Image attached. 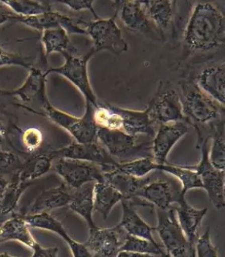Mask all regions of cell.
Returning <instances> with one entry per match:
<instances>
[{"label": "cell", "instance_id": "38", "mask_svg": "<svg viewBox=\"0 0 225 257\" xmlns=\"http://www.w3.org/2000/svg\"><path fill=\"white\" fill-rule=\"evenodd\" d=\"M5 66H20L29 70L34 65L31 57L8 52L0 47V68Z\"/></svg>", "mask_w": 225, "mask_h": 257}, {"label": "cell", "instance_id": "43", "mask_svg": "<svg viewBox=\"0 0 225 257\" xmlns=\"http://www.w3.org/2000/svg\"><path fill=\"white\" fill-rule=\"evenodd\" d=\"M9 181L10 180H8L6 178L0 176V206H1L4 195H5L8 184H9Z\"/></svg>", "mask_w": 225, "mask_h": 257}, {"label": "cell", "instance_id": "4", "mask_svg": "<svg viewBox=\"0 0 225 257\" xmlns=\"http://www.w3.org/2000/svg\"><path fill=\"white\" fill-rule=\"evenodd\" d=\"M115 15L108 19L99 18L89 23H84V30L92 42V50L95 53L107 51L115 56H120L128 51L127 41L124 40L123 32L117 24L116 18L119 16V7L116 2Z\"/></svg>", "mask_w": 225, "mask_h": 257}, {"label": "cell", "instance_id": "41", "mask_svg": "<svg viewBox=\"0 0 225 257\" xmlns=\"http://www.w3.org/2000/svg\"><path fill=\"white\" fill-rule=\"evenodd\" d=\"M59 4H62L64 6H66L68 9L73 11V12H83V11H88L92 13L94 17V20H97L100 18L98 15L96 14L93 8V1H60L56 2Z\"/></svg>", "mask_w": 225, "mask_h": 257}, {"label": "cell", "instance_id": "40", "mask_svg": "<svg viewBox=\"0 0 225 257\" xmlns=\"http://www.w3.org/2000/svg\"><path fill=\"white\" fill-rule=\"evenodd\" d=\"M22 163V161L15 153L0 148V172L13 170L16 171Z\"/></svg>", "mask_w": 225, "mask_h": 257}, {"label": "cell", "instance_id": "24", "mask_svg": "<svg viewBox=\"0 0 225 257\" xmlns=\"http://www.w3.org/2000/svg\"><path fill=\"white\" fill-rule=\"evenodd\" d=\"M177 219L181 228L187 237L190 247L195 254V243L196 240L197 230L200 226L203 217L207 214V209H195L187 203L186 199L181 201L178 206L174 207Z\"/></svg>", "mask_w": 225, "mask_h": 257}, {"label": "cell", "instance_id": "36", "mask_svg": "<svg viewBox=\"0 0 225 257\" xmlns=\"http://www.w3.org/2000/svg\"><path fill=\"white\" fill-rule=\"evenodd\" d=\"M155 165L156 163L153 160L152 158L144 157L140 159L119 163L117 164V167L121 171L136 178H143L156 171Z\"/></svg>", "mask_w": 225, "mask_h": 257}, {"label": "cell", "instance_id": "15", "mask_svg": "<svg viewBox=\"0 0 225 257\" xmlns=\"http://www.w3.org/2000/svg\"><path fill=\"white\" fill-rule=\"evenodd\" d=\"M116 4L125 28L151 40L162 41L159 32L149 20L140 1H117Z\"/></svg>", "mask_w": 225, "mask_h": 257}, {"label": "cell", "instance_id": "28", "mask_svg": "<svg viewBox=\"0 0 225 257\" xmlns=\"http://www.w3.org/2000/svg\"><path fill=\"white\" fill-rule=\"evenodd\" d=\"M52 159L48 153H36L23 162L15 175L24 183L32 184L33 181L39 179L52 170Z\"/></svg>", "mask_w": 225, "mask_h": 257}, {"label": "cell", "instance_id": "32", "mask_svg": "<svg viewBox=\"0 0 225 257\" xmlns=\"http://www.w3.org/2000/svg\"><path fill=\"white\" fill-rule=\"evenodd\" d=\"M210 126L211 127V151H209V160L213 167L224 171L225 168V139H224V120L215 121Z\"/></svg>", "mask_w": 225, "mask_h": 257}, {"label": "cell", "instance_id": "18", "mask_svg": "<svg viewBox=\"0 0 225 257\" xmlns=\"http://www.w3.org/2000/svg\"><path fill=\"white\" fill-rule=\"evenodd\" d=\"M47 76L45 71L33 66L28 70V75L24 84L13 90L0 89V94L4 96H16L24 103L37 101L42 106L47 100Z\"/></svg>", "mask_w": 225, "mask_h": 257}, {"label": "cell", "instance_id": "2", "mask_svg": "<svg viewBox=\"0 0 225 257\" xmlns=\"http://www.w3.org/2000/svg\"><path fill=\"white\" fill-rule=\"evenodd\" d=\"M180 100L185 121L194 128L205 124L211 125L223 119L224 106L207 96L197 86L194 80H185L179 82Z\"/></svg>", "mask_w": 225, "mask_h": 257}, {"label": "cell", "instance_id": "26", "mask_svg": "<svg viewBox=\"0 0 225 257\" xmlns=\"http://www.w3.org/2000/svg\"><path fill=\"white\" fill-rule=\"evenodd\" d=\"M103 178L104 182L123 194L126 199H128L136 196L137 192L151 180V176L148 175L143 178H136L121 171L116 166L110 171L103 173Z\"/></svg>", "mask_w": 225, "mask_h": 257}, {"label": "cell", "instance_id": "7", "mask_svg": "<svg viewBox=\"0 0 225 257\" xmlns=\"http://www.w3.org/2000/svg\"><path fill=\"white\" fill-rule=\"evenodd\" d=\"M96 54L91 48L86 54L82 56H76V54H64V64L58 68H49L45 71V75L58 74L64 76V78L69 80L76 87L80 93L83 95L85 103L92 104L96 107L98 102L96 96L91 87L90 81L88 78V63L92 56Z\"/></svg>", "mask_w": 225, "mask_h": 257}, {"label": "cell", "instance_id": "30", "mask_svg": "<svg viewBox=\"0 0 225 257\" xmlns=\"http://www.w3.org/2000/svg\"><path fill=\"white\" fill-rule=\"evenodd\" d=\"M126 199L116 189L106 182H97L93 187V202L94 211L100 213L103 219L106 220L112 209L117 203Z\"/></svg>", "mask_w": 225, "mask_h": 257}, {"label": "cell", "instance_id": "20", "mask_svg": "<svg viewBox=\"0 0 225 257\" xmlns=\"http://www.w3.org/2000/svg\"><path fill=\"white\" fill-rule=\"evenodd\" d=\"M193 80L207 96L224 106L225 65L223 61L205 68Z\"/></svg>", "mask_w": 225, "mask_h": 257}, {"label": "cell", "instance_id": "23", "mask_svg": "<svg viewBox=\"0 0 225 257\" xmlns=\"http://www.w3.org/2000/svg\"><path fill=\"white\" fill-rule=\"evenodd\" d=\"M176 3L167 0L140 1L143 10L159 32L162 40L165 39V33L172 26Z\"/></svg>", "mask_w": 225, "mask_h": 257}, {"label": "cell", "instance_id": "6", "mask_svg": "<svg viewBox=\"0 0 225 257\" xmlns=\"http://www.w3.org/2000/svg\"><path fill=\"white\" fill-rule=\"evenodd\" d=\"M96 139L115 159L130 161L131 158H152L151 143L138 144L137 137L131 136L120 130L97 128Z\"/></svg>", "mask_w": 225, "mask_h": 257}, {"label": "cell", "instance_id": "5", "mask_svg": "<svg viewBox=\"0 0 225 257\" xmlns=\"http://www.w3.org/2000/svg\"><path fill=\"white\" fill-rule=\"evenodd\" d=\"M197 131L198 142L197 147L200 149L201 159L195 166H189L196 171L203 185V189L207 191L209 200L217 209L224 207V171H220L213 167L209 160L208 142L210 138L204 137L199 131Z\"/></svg>", "mask_w": 225, "mask_h": 257}, {"label": "cell", "instance_id": "10", "mask_svg": "<svg viewBox=\"0 0 225 257\" xmlns=\"http://www.w3.org/2000/svg\"><path fill=\"white\" fill-rule=\"evenodd\" d=\"M147 109L157 127L167 123L185 121L179 93L171 84L164 85L160 83Z\"/></svg>", "mask_w": 225, "mask_h": 257}, {"label": "cell", "instance_id": "35", "mask_svg": "<svg viewBox=\"0 0 225 257\" xmlns=\"http://www.w3.org/2000/svg\"><path fill=\"white\" fill-rule=\"evenodd\" d=\"M19 17H32L52 11V4L48 1H0Z\"/></svg>", "mask_w": 225, "mask_h": 257}, {"label": "cell", "instance_id": "19", "mask_svg": "<svg viewBox=\"0 0 225 257\" xmlns=\"http://www.w3.org/2000/svg\"><path fill=\"white\" fill-rule=\"evenodd\" d=\"M22 215V214H21ZM31 228L42 229L60 235L68 245L73 256H91L84 243L72 239L68 235L62 223L49 212L23 215Z\"/></svg>", "mask_w": 225, "mask_h": 257}, {"label": "cell", "instance_id": "29", "mask_svg": "<svg viewBox=\"0 0 225 257\" xmlns=\"http://www.w3.org/2000/svg\"><path fill=\"white\" fill-rule=\"evenodd\" d=\"M40 42L44 48V57L52 53L76 54L77 49L71 42L69 34L63 28H55L41 33Z\"/></svg>", "mask_w": 225, "mask_h": 257}, {"label": "cell", "instance_id": "16", "mask_svg": "<svg viewBox=\"0 0 225 257\" xmlns=\"http://www.w3.org/2000/svg\"><path fill=\"white\" fill-rule=\"evenodd\" d=\"M188 132L187 123L185 121L160 124L151 142L152 159L159 165L167 163V157L171 149Z\"/></svg>", "mask_w": 225, "mask_h": 257}, {"label": "cell", "instance_id": "39", "mask_svg": "<svg viewBox=\"0 0 225 257\" xmlns=\"http://www.w3.org/2000/svg\"><path fill=\"white\" fill-rule=\"evenodd\" d=\"M210 233V227H208L203 235L197 237L195 243V256H218V249L211 243Z\"/></svg>", "mask_w": 225, "mask_h": 257}, {"label": "cell", "instance_id": "17", "mask_svg": "<svg viewBox=\"0 0 225 257\" xmlns=\"http://www.w3.org/2000/svg\"><path fill=\"white\" fill-rule=\"evenodd\" d=\"M16 22L24 24L28 28L41 32L55 28H63L70 35H85L84 28L75 22L69 16L61 14L60 12L50 11L43 14L32 17H19Z\"/></svg>", "mask_w": 225, "mask_h": 257}, {"label": "cell", "instance_id": "27", "mask_svg": "<svg viewBox=\"0 0 225 257\" xmlns=\"http://www.w3.org/2000/svg\"><path fill=\"white\" fill-rule=\"evenodd\" d=\"M87 183L79 189H72V198L67 207L86 221L88 228L96 226L92 219V212L94 211L93 202V187L94 183Z\"/></svg>", "mask_w": 225, "mask_h": 257}, {"label": "cell", "instance_id": "8", "mask_svg": "<svg viewBox=\"0 0 225 257\" xmlns=\"http://www.w3.org/2000/svg\"><path fill=\"white\" fill-rule=\"evenodd\" d=\"M157 215L155 231L160 237L167 256H195L178 222L174 207L167 210L157 208Z\"/></svg>", "mask_w": 225, "mask_h": 257}, {"label": "cell", "instance_id": "25", "mask_svg": "<svg viewBox=\"0 0 225 257\" xmlns=\"http://www.w3.org/2000/svg\"><path fill=\"white\" fill-rule=\"evenodd\" d=\"M121 203L123 205V216L120 223L118 224L119 227H122L128 235L156 242L152 235V231H155V227L149 226L139 216L132 202L129 199H124Z\"/></svg>", "mask_w": 225, "mask_h": 257}, {"label": "cell", "instance_id": "34", "mask_svg": "<svg viewBox=\"0 0 225 257\" xmlns=\"http://www.w3.org/2000/svg\"><path fill=\"white\" fill-rule=\"evenodd\" d=\"M120 251L140 253L143 256H153V255L167 256V252L163 245L144 238L134 236L128 234L119 250V251Z\"/></svg>", "mask_w": 225, "mask_h": 257}, {"label": "cell", "instance_id": "37", "mask_svg": "<svg viewBox=\"0 0 225 257\" xmlns=\"http://www.w3.org/2000/svg\"><path fill=\"white\" fill-rule=\"evenodd\" d=\"M20 141L26 152L31 155H34L39 153V150L42 147L44 135L38 128L30 127L22 131Z\"/></svg>", "mask_w": 225, "mask_h": 257}, {"label": "cell", "instance_id": "31", "mask_svg": "<svg viewBox=\"0 0 225 257\" xmlns=\"http://www.w3.org/2000/svg\"><path fill=\"white\" fill-rule=\"evenodd\" d=\"M155 170L156 171L168 173L178 179L182 187V195L183 196L191 189H203L199 175L189 166H175L169 163L159 165L156 163Z\"/></svg>", "mask_w": 225, "mask_h": 257}, {"label": "cell", "instance_id": "21", "mask_svg": "<svg viewBox=\"0 0 225 257\" xmlns=\"http://www.w3.org/2000/svg\"><path fill=\"white\" fill-rule=\"evenodd\" d=\"M115 110L120 117V131L131 136L146 135L154 138L158 127L149 116L147 109L144 111L132 110L115 105Z\"/></svg>", "mask_w": 225, "mask_h": 257}, {"label": "cell", "instance_id": "42", "mask_svg": "<svg viewBox=\"0 0 225 257\" xmlns=\"http://www.w3.org/2000/svg\"><path fill=\"white\" fill-rule=\"evenodd\" d=\"M16 18L17 16L0 4V27L10 21L16 22Z\"/></svg>", "mask_w": 225, "mask_h": 257}, {"label": "cell", "instance_id": "44", "mask_svg": "<svg viewBox=\"0 0 225 257\" xmlns=\"http://www.w3.org/2000/svg\"><path fill=\"white\" fill-rule=\"evenodd\" d=\"M7 131L1 123H0V145L2 144L5 137H6Z\"/></svg>", "mask_w": 225, "mask_h": 257}, {"label": "cell", "instance_id": "3", "mask_svg": "<svg viewBox=\"0 0 225 257\" xmlns=\"http://www.w3.org/2000/svg\"><path fill=\"white\" fill-rule=\"evenodd\" d=\"M41 108L42 112L39 115L46 116L52 122L65 130L76 143H94L97 141V126L93 120L94 106L92 104L85 103V112L80 117L55 108L49 100H47Z\"/></svg>", "mask_w": 225, "mask_h": 257}, {"label": "cell", "instance_id": "14", "mask_svg": "<svg viewBox=\"0 0 225 257\" xmlns=\"http://www.w3.org/2000/svg\"><path fill=\"white\" fill-rule=\"evenodd\" d=\"M172 180L155 179L149 181L137 192L136 196L147 200L157 208L167 210L174 203L185 199L182 195V187Z\"/></svg>", "mask_w": 225, "mask_h": 257}, {"label": "cell", "instance_id": "9", "mask_svg": "<svg viewBox=\"0 0 225 257\" xmlns=\"http://www.w3.org/2000/svg\"><path fill=\"white\" fill-rule=\"evenodd\" d=\"M52 170L64 180L67 187L73 190L87 183L104 181L102 167L86 161L59 158L52 160Z\"/></svg>", "mask_w": 225, "mask_h": 257}, {"label": "cell", "instance_id": "1", "mask_svg": "<svg viewBox=\"0 0 225 257\" xmlns=\"http://www.w3.org/2000/svg\"><path fill=\"white\" fill-rule=\"evenodd\" d=\"M223 12L211 2H197L183 32L184 52L192 54L224 46Z\"/></svg>", "mask_w": 225, "mask_h": 257}, {"label": "cell", "instance_id": "22", "mask_svg": "<svg viewBox=\"0 0 225 257\" xmlns=\"http://www.w3.org/2000/svg\"><path fill=\"white\" fill-rule=\"evenodd\" d=\"M72 198V189L64 183L42 191L22 215L50 212L54 209L66 207Z\"/></svg>", "mask_w": 225, "mask_h": 257}, {"label": "cell", "instance_id": "33", "mask_svg": "<svg viewBox=\"0 0 225 257\" xmlns=\"http://www.w3.org/2000/svg\"><path fill=\"white\" fill-rule=\"evenodd\" d=\"M31 185V183H24L16 175H13L12 180L9 181V184L0 206V222L4 217L13 214L18 206L20 198Z\"/></svg>", "mask_w": 225, "mask_h": 257}, {"label": "cell", "instance_id": "11", "mask_svg": "<svg viewBox=\"0 0 225 257\" xmlns=\"http://www.w3.org/2000/svg\"><path fill=\"white\" fill-rule=\"evenodd\" d=\"M30 227L21 214L13 213L9 219L0 222V243L16 241L32 249V256L56 257L59 247H43L36 242L30 231Z\"/></svg>", "mask_w": 225, "mask_h": 257}, {"label": "cell", "instance_id": "13", "mask_svg": "<svg viewBox=\"0 0 225 257\" xmlns=\"http://www.w3.org/2000/svg\"><path fill=\"white\" fill-rule=\"evenodd\" d=\"M127 235L119 225L110 228L96 225L88 228V238L84 244L91 256H116Z\"/></svg>", "mask_w": 225, "mask_h": 257}, {"label": "cell", "instance_id": "12", "mask_svg": "<svg viewBox=\"0 0 225 257\" xmlns=\"http://www.w3.org/2000/svg\"><path fill=\"white\" fill-rule=\"evenodd\" d=\"M51 159H76L95 163L102 167L104 172L116 167L119 162L114 159L104 147L96 141L94 143H79L72 142L62 148L49 151Z\"/></svg>", "mask_w": 225, "mask_h": 257}]
</instances>
